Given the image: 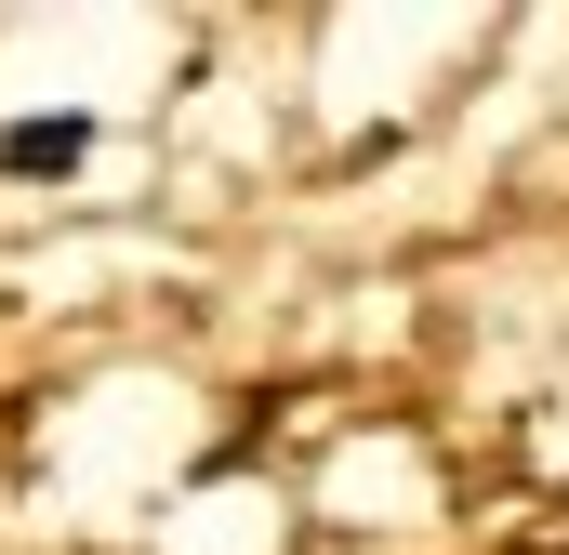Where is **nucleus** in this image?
<instances>
[{
  "mask_svg": "<svg viewBox=\"0 0 569 555\" xmlns=\"http://www.w3.org/2000/svg\"><path fill=\"white\" fill-rule=\"evenodd\" d=\"M80 159H93V120H80V107H40V120L0 133V172H27V185H40V172H80Z\"/></svg>",
  "mask_w": 569,
  "mask_h": 555,
  "instance_id": "obj_1",
  "label": "nucleus"
}]
</instances>
